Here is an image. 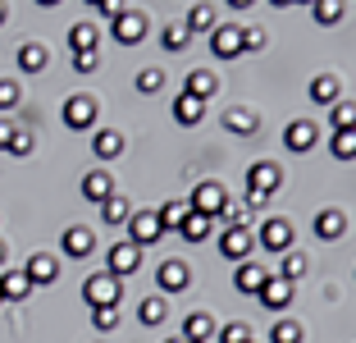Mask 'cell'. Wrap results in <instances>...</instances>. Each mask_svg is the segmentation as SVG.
Masks as SVG:
<instances>
[{"label": "cell", "mask_w": 356, "mask_h": 343, "mask_svg": "<svg viewBox=\"0 0 356 343\" xmlns=\"http://www.w3.org/2000/svg\"><path fill=\"white\" fill-rule=\"evenodd\" d=\"M119 293H124V284H119L110 270L87 275V280H83V302L92 307V312H101V307H119Z\"/></svg>", "instance_id": "6da1fadb"}, {"label": "cell", "mask_w": 356, "mask_h": 343, "mask_svg": "<svg viewBox=\"0 0 356 343\" xmlns=\"http://www.w3.org/2000/svg\"><path fill=\"white\" fill-rule=\"evenodd\" d=\"M252 252H256V234L247 224H224V234H220V257H229L233 266H242V261H252Z\"/></svg>", "instance_id": "7a4b0ae2"}, {"label": "cell", "mask_w": 356, "mask_h": 343, "mask_svg": "<svg viewBox=\"0 0 356 343\" xmlns=\"http://www.w3.org/2000/svg\"><path fill=\"white\" fill-rule=\"evenodd\" d=\"M256 247H265V252H293V224L283 215H270L261 229H256Z\"/></svg>", "instance_id": "3957f363"}, {"label": "cell", "mask_w": 356, "mask_h": 343, "mask_svg": "<svg viewBox=\"0 0 356 343\" xmlns=\"http://www.w3.org/2000/svg\"><path fill=\"white\" fill-rule=\"evenodd\" d=\"M124 229H128V243H133V247H151V243H160V234H165L156 211H133Z\"/></svg>", "instance_id": "277c9868"}, {"label": "cell", "mask_w": 356, "mask_h": 343, "mask_svg": "<svg viewBox=\"0 0 356 343\" xmlns=\"http://www.w3.org/2000/svg\"><path fill=\"white\" fill-rule=\"evenodd\" d=\"M96 114H101V105H96V96H87V92H78V96H69L64 101V124L69 128H96Z\"/></svg>", "instance_id": "5b68a950"}, {"label": "cell", "mask_w": 356, "mask_h": 343, "mask_svg": "<svg viewBox=\"0 0 356 343\" xmlns=\"http://www.w3.org/2000/svg\"><path fill=\"white\" fill-rule=\"evenodd\" d=\"M224 201H229V197H224V188L215 183V178H206V183H197V188H192L188 206H192V211H201V215H210V220H215V215H220V211H224Z\"/></svg>", "instance_id": "8992f818"}, {"label": "cell", "mask_w": 356, "mask_h": 343, "mask_svg": "<svg viewBox=\"0 0 356 343\" xmlns=\"http://www.w3.org/2000/svg\"><path fill=\"white\" fill-rule=\"evenodd\" d=\"M247 188H252V192H265V197H274V192L283 188V169L274 165V160H256V165L247 169Z\"/></svg>", "instance_id": "52a82bcc"}, {"label": "cell", "mask_w": 356, "mask_h": 343, "mask_svg": "<svg viewBox=\"0 0 356 343\" xmlns=\"http://www.w3.org/2000/svg\"><path fill=\"white\" fill-rule=\"evenodd\" d=\"M137 266H142V247H133V243H115V247H110L105 270L115 275V280H128V275H137Z\"/></svg>", "instance_id": "ba28073f"}, {"label": "cell", "mask_w": 356, "mask_h": 343, "mask_svg": "<svg viewBox=\"0 0 356 343\" xmlns=\"http://www.w3.org/2000/svg\"><path fill=\"white\" fill-rule=\"evenodd\" d=\"M115 42L119 46H137V42H147V14L142 10H124L115 19Z\"/></svg>", "instance_id": "9c48e42d"}, {"label": "cell", "mask_w": 356, "mask_h": 343, "mask_svg": "<svg viewBox=\"0 0 356 343\" xmlns=\"http://www.w3.org/2000/svg\"><path fill=\"white\" fill-rule=\"evenodd\" d=\"M60 247H64V257L83 261V257H92V252H96V234L87 224H69V229H64V238H60Z\"/></svg>", "instance_id": "30bf717a"}, {"label": "cell", "mask_w": 356, "mask_h": 343, "mask_svg": "<svg viewBox=\"0 0 356 343\" xmlns=\"http://www.w3.org/2000/svg\"><path fill=\"white\" fill-rule=\"evenodd\" d=\"M343 234H347V215L338 206L315 211V238H320V243H338Z\"/></svg>", "instance_id": "8fae6325"}, {"label": "cell", "mask_w": 356, "mask_h": 343, "mask_svg": "<svg viewBox=\"0 0 356 343\" xmlns=\"http://www.w3.org/2000/svg\"><path fill=\"white\" fill-rule=\"evenodd\" d=\"M293 293H297V284H293V280H279V275H270V280H265V289L256 293V298H261L270 312H288Z\"/></svg>", "instance_id": "7c38bea8"}, {"label": "cell", "mask_w": 356, "mask_h": 343, "mask_svg": "<svg viewBox=\"0 0 356 343\" xmlns=\"http://www.w3.org/2000/svg\"><path fill=\"white\" fill-rule=\"evenodd\" d=\"M23 275H28L32 289H37V284H55V280H60V261H55L51 252H37V257H28Z\"/></svg>", "instance_id": "4fadbf2b"}, {"label": "cell", "mask_w": 356, "mask_h": 343, "mask_svg": "<svg viewBox=\"0 0 356 343\" xmlns=\"http://www.w3.org/2000/svg\"><path fill=\"white\" fill-rule=\"evenodd\" d=\"M265 280H270V270H265V266H256V261H242L238 270H233V289L238 293H261L265 289Z\"/></svg>", "instance_id": "5bb4252c"}, {"label": "cell", "mask_w": 356, "mask_h": 343, "mask_svg": "<svg viewBox=\"0 0 356 343\" xmlns=\"http://www.w3.org/2000/svg\"><path fill=\"white\" fill-rule=\"evenodd\" d=\"M315 137H320V128H315L311 119H293V124H288V133H283V142H288V151L306 156V151L315 146Z\"/></svg>", "instance_id": "9a60e30c"}, {"label": "cell", "mask_w": 356, "mask_h": 343, "mask_svg": "<svg viewBox=\"0 0 356 343\" xmlns=\"http://www.w3.org/2000/svg\"><path fill=\"white\" fill-rule=\"evenodd\" d=\"M210 46H215V55H220V60H233V55H242V28H233V23H220V28L210 32Z\"/></svg>", "instance_id": "2e32d148"}, {"label": "cell", "mask_w": 356, "mask_h": 343, "mask_svg": "<svg viewBox=\"0 0 356 343\" xmlns=\"http://www.w3.org/2000/svg\"><path fill=\"white\" fill-rule=\"evenodd\" d=\"M83 197L96 201V206H101L105 197H115V178H110V169H87L83 174Z\"/></svg>", "instance_id": "e0dca14e"}, {"label": "cell", "mask_w": 356, "mask_h": 343, "mask_svg": "<svg viewBox=\"0 0 356 343\" xmlns=\"http://www.w3.org/2000/svg\"><path fill=\"white\" fill-rule=\"evenodd\" d=\"M215 334H220V325H215L210 312H192L188 321H183V339H188V343H210Z\"/></svg>", "instance_id": "ac0fdd59"}, {"label": "cell", "mask_w": 356, "mask_h": 343, "mask_svg": "<svg viewBox=\"0 0 356 343\" xmlns=\"http://www.w3.org/2000/svg\"><path fill=\"white\" fill-rule=\"evenodd\" d=\"M188 266H183V261H165V266H160V270H156V289L160 293H183V289H188Z\"/></svg>", "instance_id": "d6986e66"}, {"label": "cell", "mask_w": 356, "mask_h": 343, "mask_svg": "<svg viewBox=\"0 0 356 343\" xmlns=\"http://www.w3.org/2000/svg\"><path fill=\"white\" fill-rule=\"evenodd\" d=\"M92 151H96V160L124 156V133H119V128H96L92 133Z\"/></svg>", "instance_id": "ffe728a7"}, {"label": "cell", "mask_w": 356, "mask_h": 343, "mask_svg": "<svg viewBox=\"0 0 356 343\" xmlns=\"http://www.w3.org/2000/svg\"><path fill=\"white\" fill-rule=\"evenodd\" d=\"M0 298L5 302H28L32 298V284L23 270H0Z\"/></svg>", "instance_id": "44dd1931"}, {"label": "cell", "mask_w": 356, "mask_h": 343, "mask_svg": "<svg viewBox=\"0 0 356 343\" xmlns=\"http://www.w3.org/2000/svg\"><path fill=\"white\" fill-rule=\"evenodd\" d=\"M183 92H188V96H201V101H210V96L220 92V78H215L210 69H192V73H188V83H183Z\"/></svg>", "instance_id": "7402d4cb"}, {"label": "cell", "mask_w": 356, "mask_h": 343, "mask_svg": "<svg viewBox=\"0 0 356 343\" xmlns=\"http://www.w3.org/2000/svg\"><path fill=\"white\" fill-rule=\"evenodd\" d=\"M178 234H183L188 243H206L210 234H215V220H210V215H201V211H188V220L178 224Z\"/></svg>", "instance_id": "603a6c76"}, {"label": "cell", "mask_w": 356, "mask_h": 343, "mask_svg": "<svg viewBox=\"0 0 356 343\" xmlns=\"http://www.w3.org/2000/svg\"><path fill=\"white\" fill-rule=\"evenodd\" d=\"M174 119L178 124H201V119H206V101H201V96H174Z\"/></svg>", "instance_id": "cb8c5ba5"}, {"label": "cell", "mask_w": 356, "mask_h": 343, "mask_svg": "<svg viewBox=\"0 0 356 343\" xmlns=\"http://www.w3.org/2000/svg\"><path fill=\"white\" fill-rule=\"evenodd\" d=\"M256 124H261V119H256V110H247V105H233V110H224V128H229V133L252 137Z\"/></svg>", "instance_id": "d4e9b609"}, {"label": "cell", "mask_w": 356, "mask_h": 343, "mask_svg": "<svg viewBox=\"0 0 356 343\" xmlns=\"http://www.w3.org/2000/svg\"><path fill=\"white\" fill-rule=\"evenodd\" d=\"M69 46H74V55L78 51H101V28L96 23H74L69 28Z\"/></svg>", "instance_id": "484cf974"}, {"label": "cell", "mask_w": 356, "mask_h": 343, "mask_svg": "<svg viewBox=\"0 0 356 343\" xmlns=\"http://www.w3.org/2000/svg\"><path fill=\"white\" fill-rule=\"evenodd\" d=\"M188 32H215L220 28V14H215V5H206V0H201V5H192L188 10Z\"/></svg>", "instance_id": "4316f807"}, {"label": "cell", "mask_w": 356, "mask_h": 343, "mask_svg": "<svg viewBox=\"0 0 356 343\" xmlns=\"http://www.w3.org/2000/svg\"><path fill=\"white\" fill-rule=\"evenodd\" d=\"M128 215H133V201L119 197V192L101 201V220H105V224H115V229H119V224H128Z\"/></svg>", "instance_id": "83f0119b"}, {"label": "cell", "mask_w": 356, "mask_h": 343, "mask_svg": "<svg viewBox=\"0 0 356 343\" xmlns=\"http://www.w3.org/2000/svg\"><path fill=\"white\" fill-rule=\"evenodd\" d=\"M46 60H51V55H46L42 42H23V46H19V69H23V73H42Z\"/></svg>", "instance_id": "f1b7e54d"}, {"label": "cell", "mask_w": 356, "mask_h": 343, "mask_svg": "<svg viewBox=\"0 0 356 343\" xmlns=\"http://www.w3.org/2000/svg\"><path fill=\"white\" fill-rule=\"evenodd\" d=\"M329 119H334V133H347V128H356V101L352 96H338L334 105H329Z\"/></svg>", "instance_id": "f546056e"}, {"label": "cell", "mask_w": 356, "mask_h": 343, "mask_svg": "<svg viewBox=\"0 0 356 343\" xmlns=\"http://www.w3.org/2000/svg\"><path fill=\"white\" fill-rule=\"evenodd\" d=\"M311 101H320V105L338 101V78H334V73H315V78H311Z\"/></svg>", "instance_id": "4dcf8cb0"}, {"label": "cell", "mask_w": 356, "mask_h": 343, "mask_svg": "<svg viewBox=\"0 0 356 343\" xmlns=\"http://www.w3.org/2000/svg\"><path fill=\"white\" fill-rule=\"evenodd\" d=\"M311 14L320 28H334V23H343V0H311Z\"/></svg>", "instance_id": "1f68e13d"}, {"label": "cell", "mask_w": 356, "mask_h": 343, "mask_svg": "<svg viewBox=\"0 0 356 343\" xmlns=\"http://www.w3.org/2000/svg\"><path fill=\"white\" fill-rule=\"evenodd\" d=\"M188 201H165V206L156 211V220H160V229H169V234H174L178 224H183V220H188Z\"/></svg>", "instance_id": "d6a6232c"}, {"label": "cell", "mask_w": 356, "mask_h": 343, "mask_svg": "<svg viewBox=\"0 0 356 343\" xmlns=\"http://www.w3.org/2000/svg\"><path fill=\"white\" fill-rule=\"evenodd\" d=\"M188 42H192L188 23H165V32H160V46H165V51H183Z\"/></svg>", "instance_id": "836d02e7"}, {"label": "cell", "mask_w": 356, "mask_h": 343, "mask_svg": "<svg viewBox=\"0 0 356 343\" xmlns=\"http://www.w3.org/2000/svg\"><path fill=\"white\" fill-rule=\"evenodd\" d=\"M270 343H302V325L293 321V316H279L270 330Z\"/></svg>", "instance_id": "e575fe53"}, {"label": "cell", "mask_w": 356, "mask_h": 343, "mask_svg": "<svg viewBox=\"0 0 356 343\" xmlns=\"http://www.w3.org/2000/svg\"><path fill=\"white\" fill-rule=\"evenodd\" d=\"M165 316H169V307H165V298H160V293H156V298H147L142 307H137V321H142V325H160Z\"/></svg>", "instance_id": "d590c367"}, {"label": "cell", "mask_w": 356, "mask_h": 343, "mask_svg": "<svg viewBox=\"0 0 356 343\" xmlns=\"http://www.w3.org/2000/svg\"><path fill=\"white\" fill-rule=\"evenodd\" d=\"M329 151H334L338 160H356V128H347V133H334V137H329Z\"/></svg>", "instance_id": "8d00e7d4"}, {"label": "cell", "mask_w": 356, "mask_h": 343, "mask_svg": "<svg viewBox=\"0 0 356 343\" xmlns=\"http://www.w3.org/2000/svg\"><path fill=\"white\" fill-rule=\"evenodd\" d=\"M302 275H306V257H302V252H283L279 280H302Z\"/></svg>", "instance_id": "74e56055"}, {"label": "cell", "mask_w": 356, "mask_h": 343, "mask_svg": "<svg viewBox=\"0 0 356 343\" xmlns=\"http://www.w3.org/2000/svg\"><path fill=\"white\" fill-rule=\"evenodd\" d=\"M220 343H252V325L247 321H233L220 330Z\"/></svg>", "instance_id": "f35d334b"}, {"label": "cell", "mask_w": 356, "mask_h": 343, "mask_svg": "<svg viewBox=\"0 0 356 343\" xmlns=\"http://www.w3.org/2000/svg\"><path fill=\"white\" fill-rule=\"evenodd\" d=\"M19 101H23L19 83H14V78H0V114H5V110H14Z\"/></svg>", "instance_id": "ab89813d"}, {"label": "cell", "mask_w": 356, "mask_h": 343, "mask_svg": "<svg viewBox=\"0 0 356 343\" xmlns=\"http://www.w3.org/2000/svg\"><path fill=\"white\" fill-rule=\"evenodd\" d=\"M160 87H165V73L160 69H142L137 73V92H160Z\"/></svg>", "instance_id": "60d3db41"}, {"label": "cell", "mask_w": 356, "mask_h": 343, "mask_svg": "<svg viewBox=\"0 0 356 343\" xmlns=\"http://www.w3.org/2000/svg\"><path fill=\"white\" fill-rule=\"evenodd\" d=\"M74 69L78 73H96V69H101V51H78L74 55Z\"/></svg>", "instance_id": "b9f144b4"}, {"label": "cell", "mask_w": 356, "mask_h": 343, "mask_svg": "<svg viewBox=\"0 0 356 343\" xmlns=\"http://www.w3.org/2000/svg\"><path fill=\"white\" fill-rule=\"evenodd\" d=\"M92 325H96V330H115L119 312H115V307H101V312H92Z\"/></svg>", "instance_id": "7bdbcfd3"}, {"label": "cell", "mask_w": 356, "mask_h": 343, "mask_svg": "<svg viewBox=\"0 0 356 343\" xmlns=\"http://www.w3.org/2000/svg\"><path fill=\"white\" fill-rule=\"evenodd\" d=\"M265 46V32L261 28H242V51H261Z\"/></svg>", "instance_id": "ee69618b"}, {"label": "cell", "mask_w": 356, "mask_h": 343, "mask_svg": "<svg viewBox=\"0 0 356 343\" xmlns=\"http://www.w3.org/2000/svg\"><path fill=\"white\" fill-rule=\"evenodd\" d=\"M28 151H32V133H23V128H19L14 142H10V156H28Z\"/></svg>", "instance_id": "f6af8a7d"}, {"label": "cell", "mask_w": 356, "mask_h": 343, "mask_svg": "<svg viewBox=\"0 0 356 343\" xmlns=\"http://www.w3.org/2000/svg\"><path fill=\"white\" fill-rule=\"evenodd\" d=\"M96 14H101V19H110V23H115L119 14H124V0H101V5H96Z\"/></svg>", "instance_id": "bcb514c9"}, {"label": "cell", "mask_w": 356, "mask_h": 343, "mask_svg": "<svg viewBox=\"0 0 356 343\" xmlns=\"http://www.w3.org/2000/svg\"><path fill=\"white\" fill-rule=\"evenodd\" d=\"M14 133H19V128L10 124V119H0V151H10V142H14Z\"/></svg>", "instance_id": "7dc6e473"}, {"label": "cell", "mask_w": 356, "mask_h": 343, "mask_svg": "<svg viewBox=\"0 0 356 343\" xmlns=\"http://www.w3.org/2000/svg\"><path fill=\"white\" fill-rule=\"evenodd\" d=\"M265 201H270V197H265V192H252V188H247V201H242V206H247V211H261Z\"/></svg>", "instance_id": "c3c4849f"}, {"label": "cell", "mask_w": 356, "mask_h": 343, "mask_svg": "<svg viewBox=\"0 0 356 343\" xmlns=\"http://www.w3.org/2000/svg\"><path fill=\"white\" fill-rule=\"evenodd\" d=\"M229 5H233V10H252L256 0H229Z\"/></svg>", "instance_id": "681fc988"}, {"label": "cell", "mask_w": 356, "mask_h": 343, "mask_svg": "<svg viewBox=\"0 0 356 343\" xmlns=\"http://www.w3.org/2000/svg\"><path fill=\"white\" fill-rule=\"evenodd\" d=\"M274 10H288V5H297V0H270Z\"/></svg>", "instance_id": "f907efd6"}, {"label": "cell", "mask_w": 356, "mask_h": 343, "mask_svg": "<svg viewBox=\"0 0 356 343\" xmlns=\"http://www.w3.org/2000/svg\"><path fill=\"white\" fill-rule=\"evenodd\" d=\"M37 5H42V10H55V5H60V0H37Z\"/></svg>", "instance_id": "816d5d0a"}, {"label": "cell", "mask_w": 356, "mask_h": 343, "mask_svg": "<svg viewBox=\"0 0 356 343\" xmlns=\"http://www.w3.org/2000/svg\"><path fill=\"white\" fill-rule=\"evenodd\" d=\"M165 343H188V339H183V334H169V339Z\"/></svg>", "instance_id": "f5cc1de1"}, {"label": "cell", "mask_w": 356, "mask_h": 343, "mask_svg": "<svg viewBox=\"0 0 356 343\" xmlns=\"http://www.w3.org/2000/svg\"><path fill=\"white\" fill-rule=\"evenodd\" d=\"M0 28H5V0H0Z\"/></svg>", "instance_id": "db71d44e"}, {"label": "cell", "mask_w": 356, "mask_h": 343, "mask_svg": "<svg viewBox=\"0 0 356 343\" xmlns=\"http://www.w3.org/2000/svg\"><path fill=\"white\" fill-rule=\"evenodd\" d=\"M0 270H5V243H0Z\"/></svg>", "instance_id": "11a10c76"}, {"label": "cell", "mask_w": 356, "mask_h": 343, "mask_svg": "<svg viewBox=\"0 0 356 343\" xmlns=\"http://www.w3.org/2000/svg\"><path fill=\"white\" fill-rule=\"evenodd\" d=\"M83 5H92V10H96V5H101V0H83Z\"/></svg>", "instance_id": "9f6ffc18"}, {"label": "cell", "mask_w": 356, "mask_h": 343, "mask_svg": "<svg viewBox=\"0 0 356 343\" xmlns=\"http://www.w3.org/2000/svg\"><path fill=\"white\" fill-rule=\"evenodd\" d=\"M297 5H311V0H297Z\"/></svg>", "instance_id": "6f0895ef"}, {"label": "cell", "mask_w": 356, "mask_h": 343, "mask_svg": "<svg viewBox=\"0 0 356 343\" xmlns=\"http://www.w3.org/2000/svg\"><path fill=\"white\" fill-rule=\"evenodd\" d=\"M0 302H5V298H0Z\"/></svg>", "instance_id": "680465c9"}]
</instances>
